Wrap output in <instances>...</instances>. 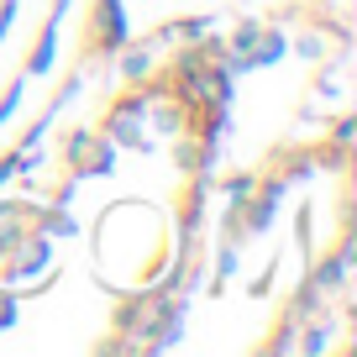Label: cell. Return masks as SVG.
<instances>
[{
	"instance_id": "6da1fadb",
	"label": "cell",
	"mask_w": 357,
	"mask_h": 357,
	"mask_svg": "<svg viewBox=\"0 0 357 357\" xmlns=\"http://www.w3.org/2000/svg\"><path fill=\"white\" fill-rule=\"evenodd\" d=\"M132 43V32H126V0H95V22H89V53H121V47Z\"/></svg>"
},
{
	"instance_id": "3957f363",
	"label": "cell",
	"mask_w": 357,
	"mask_h": 357,
	"mask_svg": "<svg viewBox=\"0 0 357 357\" xmlns=\"http://www.w3.org/2000/svg\"><path fill=\"white\" fill-rule=\"evenodd\" d=\"M68 11V0H58L53 11H47V22H43V37H37V47H32V58H26V79H43L47 68H53V53H58V16Z\"/></svg>"
},
{
	"instance_id": "ba28073f",
	"label": "cell",
	"mask_w": 357,
	"mask_h": 357,
	"mask_svg": "<svg viewBox=\"0 0 357 357\" xmlns=\"http://www.w3.org/2000/svg\"><path fill=\"white\" fill-rule=\"evenodd\" d=\"M37 226H43V236H74V221H68L63 211H32Z\"/></svg>"
},
{
	"instance_id": "8992f818",
	"label": "cell",
	"mask_w": 357,
	"mask_h": 357,
	"mask_svg": "<svg viewBox=\"0 0 357 357\" xmlns=\"http://www.w3.org/2000/svg\"><path fill=\"white\" fill-rule=\"evenodd\" d=\"M252 190H257V178L252 174H231V178H221V195L231 205H226V215H242V205L252 200Z\"/></svg>"
},
{
	"instance_id": "277c9868",
	"label": "cell",
	"mask_w": 357,
	"mask_h": 357,
	"mask_svg": "<svg viewBox=\"0 0 357 357\" xmlns=\"http://www.w3.org/2000/svg\"><path fill=\"white\" fill-rule=\"evenodd\" d=\"M47 263H53V236H32L26 252H16L11 263H6V279H32V273H43Z\"/></svg>"
},
{
	"instance_id": "7c38bea8",
	"label": "cell",
	"mask_w": 357,
	"mask_h": 357,
	"mask_svg": "<svg viewBox=\"0 0 357 357\" xmlns=\"http://www.w3.org/2000/svg\"><path fill=\"white\" fill-rule=\"evenodd\" d=\"M231 268H236V247H221V257H215V284H221Z\"/></svg>"
},
{
	"instance_id": "52a82bcc",
	"label": "cell",
	"mask_w": 357,
	"mask_h": 357,
	"mask_svg": "<svg viewBox=\"0 0 357 357\" xmlns=\"http://www.w3.org/2000/svg\"><path fill=\"white\" fill-rule=\"evenodd\" d=\"M121 74L132 79V84H142V79L153 74V47H142V43H137V47H126V58H121Z\"/></svg>"
},
{
	"instance_id": "5b68a950",
	"label": "cell",
	"mask_w": 357,
	"mask_h": 357,
	"mask_svg": "<svg viewBox=\"0 0 357 357\" xmlns=\"http://www.w3.org/2000/svg\"><path fill=\"white\" fill-rule=\"evenodd\" d=\"M347 273H352V242L342 247L336 257H326V263H315V273H310V284L321 294H342L347 289Z\"/></svg>"
},
{
	"instance_id": "7a4b0ae2",
	"label": "cell",
	"mask_w": 357,
	"mask_h": 357,
	"mask_svg": "<svg viewBox=\"0 0 357 357\" xmlns=\"http://www.w3.org/2000/svg\"><path fill=\"white\" fill-rule=\"evenodd\" d=\"M142 116H147V95H137V89H132V95H121V100L105 111V126H100V132L111 137L116 147H147V137L137 132V121H142Z\"/></svg>"
},
{
	"instance_id": "9c48e42d",
	"label": "cell",
	"mask_w": 357,
	"mask_h": 357,
	"mask_svg": "<svg viewBox=\"0 0 357 357\" xmlns=\"http://www.w3.org/2000/svg\"><path fill=\"white\" fill-rule=\"evenodd\" d=\"M211 32V22H168L163 37H178V43H200V37Z\"/></svg>"
},
{
	"instance_id": "8fae6325",
	"label": "cell",
	"mask_w": 357,
	"mask_h": 357,
	"mask_svg": "<svg viewBox=\"0 0 357 357\" xmlns=\"http://www.w3.org/2000/svg\"><path fill=\"white\" fill-rule=\"evenodd\" d=\"M16 11H22V0H0V43L11 37V22H16Z\"/></svg>"
},
{
	"instance_id": "30bf717a",
	"label": "cell",
	"mask_w": 357,
	"mask_h": 357,
	"mask_svg": "<svg viewBox=\"0 0 357 357\" xmlns=\"http://www.w3.org/2000/svg\"><path fill=\"white\" fill-rule=\"evenodd\" d=\"M16 310H22V300H16L11 289H0V331H6V326L16 321Z\"/></svg>"
},
{
	"instance_id": "4fadbf2b",
	"label": "cell",
	"mask_w": 357,
	"mask_h": 357,
	"mask_svg": "<svg viewBox=\"0 0 357 357\" xmlns=\"http://www.w3.org/2000/svg\"><path fill=\"white\" fill-rule=\"evenodd\" d=\"M331 137H336V147H347V142H352V116H336Z\"/></svg>"
}]
</instances>
